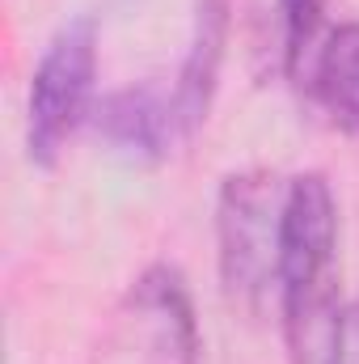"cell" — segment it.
<instances>
[{
  "mask_svg": "<svg viewBox=\"0 0 359 364\" xmlns=\"http://www.w3.org/2000/svg\"><path fill=\"white\" fill-rule=\"evenodd\" d=\"M275 288L292 364H334L347 305L338 292V199L326 174L287 182Z\"/></svg>",
  "mask_w": 359,
  "mask_h": 364,
  "instance_id": "cell-1",
  "label": "cell"
},
{
  "mask_svg": "<svg viewBox=\"0 0 359 364\" xmlns=\"http://www.w3.org/2000/svg\"><path fill=\"white\" fill-rule=\"evenodd\" d=\"M93 93H97V21L81 13L47 38L30 73L26 153L34 166L51 170L64 157L68 140L89 119Z\"/></svg>",
  "mask_w": 359,
  "mask_h": 364,
  "instance_id": "cell-2",
  "label": "cell"
},
{
  "mask_svg": "<svg viewBox=\"0 0 359 364\" xmlns=\"http://www.w3.org/2000/svg\"><path fill=\"white\" fill-rule=\"evenodd\" d=\"M283 195L287 182L267 170L233 174L220 186L216 203V242H220V279L224 292L258 309L279 272V229H283Z\"/></svg>",
  "mask_w": 359,
  "mask_h": 364,
  "instance_id": "cell-3",
  "label": "cell"
},
{
  "mask_svg": "<svg viewBox=\"0 0 359 364\" xmlns=\"http://www.w3.org/2000/svg\"><path fill=\"white\" fill-rule=\"evenodd\" d=\"M321 0H245L250 64L263 81L296 77L317 47Z\"/></svg>",
  "mask_w": 359,
  "mask_h": 364,
  "instance_id": "cell-4",
  "label": "cell"
},
{
  "mask_svg": "<svg viewBox=\"0 0 359 364\" xmlns=\"http://www.w3.org/2000/svg\"><path fill=\"white\" fill-rule=\"evenodd\" d=\"M93 119L101 140L127 161H161L178 140L174 102L161 97L153 85H127V90L106 93Z\"/></svg>",
  "mask_w": 359,
  "mask_h": 364,
  "instance_id": "cell-5",
  "label": "cell"
},
{
  "mask_svg": "<svg viewBox=\"0 0 359 364\" xmlns=\"http://www.w3.org/2000/svg\"><path fill=\"white\" fill-rule=\"evenodd\" d=\"M131 305L153 326V364H199L194 305L174 267H148L131 288Z\"/></svg>",
  "mask_w": 359,
  "mask_h": 364,
  "instance_id": "cell-6",
  "label": "cell"
},
{
  "mask_svg": "<svg viewBox=\"0 0 359 364\" xmlns=\"http://www.w3.org/2000/svg\"><path fill=\"white\" fill-rule=\"evenodd\" d=\"M224 43H228V0H199L194 34H190L186 60H182L178 85L170 93L174 119H178V136H190L207 119L216 77H220V64H224Z\"/></svg>",
  "mask_w": 359,
  "mask_h": 364,
  "instance_id": "cell-7",
  "label": "cell"
},
{
  "mask_svg": "<svg viewBox=\"0 0 359 364\" xmlns=\"http://www.w3.org/2000/svg\"><path fill=\"white\" fill-rule=\"evenodd\" d=\"M309 90L317 106L359 136V21L334 26L309 55Z\"/></svg>",
  "mask_w": 359,
  "mask_h": 364,
  "instance_id": "cell-8",
  "label": "cell"
},
{
  "mask_svg": "<svg viewBox=\"0 0 359 364\" xmlns=\"http://www.w3.org/2000/svg\"><path fill=\"white\" fill-rule=\"evenodd\" d=\"M334 364H359V296L343 309V326H338V348Z\"/></svg>",
  "mask_w": 359,
  "mask_h": 364,
  "instance_id": "cell-9",
  "label": "cell"
}]
</instances>
